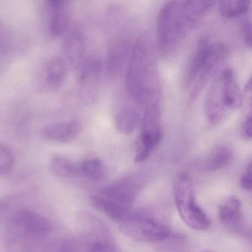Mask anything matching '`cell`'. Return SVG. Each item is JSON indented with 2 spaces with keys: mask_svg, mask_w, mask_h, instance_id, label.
I'll return each instance as SVG.
<instances>
[{
  "mask_svg": "<svg viewBox=\"0 0 252 252\" xmlns=\"http://www.w3.org/2000/svg\"><path fill=\"white\" fill-rule=\"evenodd\" d=\"M242 106V93L233 71L226 68L210 85L204 101V113L211 126L221 124L231 112Z\"/></svg>",
  "mask_w": 252,
  "mask_h": 252,
  "instance_id": "3",
  "label": "cell"
},
{
  "mask_svg": "<svg viewBox=\"0 0 252 252\" xmlns=\"http://www.w3.org/2000/svg\"><path fill=\"white\" fill-rule=\"evenodd\" d=\"M233 151L227 145L215 147L207 154L200 164L201 170L205 172H216L227 167L233 159Z\"/></svg>",
  "mask_w": 252,
  "mask_h": 252,
  "instance_id": "15",
  "label": "cell"
},
{
  "mask_svg": "<svg viewBox=\"0 0 252 252\" xmlns=\"http://www.w3.org/2000/svg\"><path fill=\"white\" fill-rule=\"evenodd\" d=\"M50 169L53 174L62 179L81 177L79 164L74 162L70 158L59 154L52 157Z\"/></svg>",
  "mask_w": 252,
  "mask_h": 252,
  "instance_id": "18",
  "label": "cell"
},
{
  "mask_svg": "<svg viewBox=\"0 0 252 252\" xmlns=\"http://www.w3.org/2000/svg\"><path fill=\"white\" fill-rule=\"evenodd\" d=\"M102 63L96 58L86 59L79 68L78 91L83 101L93 103L100 90L102 76Z\"/></svg>",
  "mask_w": 252,
  "mask_h": 252,
  "instance_id": "8",
  "label": "cell"
},
{
  "mask_svg": "<svg viewBox=\"0 0 252 252\" xmlns=\"http://www.w3.org/2000/svg\"><path fill=\"white\" fill-rule=\"evenodd\" d=\"M173 195L178 213L189 228L204 231L210 227V219L195 202L193 184L189 175L185 173L176 175L173 182Z\"/></svg>",
  "mask_w": 252,
  "mask_h": 252,
  "instance_id": "5",
  "label": "cell"
},
{
  "mask_svg": "<svg viewBox=\"0 0 252 252\" xmlns=\"http://www.w3.org/2000/svg\"><path fill=\"white\" fill-rule=\"evenodd\" d=\"M63 49L69 65L72 68L79 69L86 61L85 38L80 30H74L68 35L65 40Z\"/></svg>",
  "mask_w": 252,
  "mask_h": 252,
  "instance_id": "13",
  "label": "cell"
},
{
  "mask_svg": "<svg viewBox=\"0 0 252 252\" xmlns=\"http://www.w3.org/2000/svg\"><path fill=\"white\" fill-rule=\"evenodd\" d=\"M241 31H242L243 37L244 42L249 47L252 49V23L249 20L243 22L241 25Z\"/></svg>",
  "mask_w": 252,
  "mask_h": 252,
  "instance_id": "27",
  "label": "cell"
},
{
  "mask_svg": "<svg viewBox=\"0 0 252 252\" xmlns=\"http://www.w3.org/2000/svg\"><path fill=\"white\" fill-rule=\"evenodd\" d=\"M217 0H185L182 3V16L187 25L192 28L199 18Z\"/></svg>",
  "mask_w": 252,
  "mask_h": 252,
  "instance_id": "19",
  "label": "cell"
},
{
  "mask_svg": "<svg viewBox=\"0 0 252 252\" xmlns=\"http://www.w3.org/2000/svg\"><path fill=\"white\" fill-rule=\"evenodd\" d=\"M10 226L17 234L31 237L44 236L52 229L51 223L46 218L26 210H19L13 216Z\"/></svg>",
  "mask_w": 252,
  "mask_h": 252,
  "instance_id": "9",
  "label": "cell"
},
{
  "mask_svg": "<svg viewBox=\"0 0 252 252\" xmlns=\"http://www.w3.org/2000/svg\"><path fill=\"white\" fill-rule=\"evenodd\" d=\"M82 130V126L78 121L59 122L45 126L41 130L44 139L57 143H69L76 139Z\"/></svg>",
  "mask_w": 252,
  "mask_h": 252,
  "instance_id": "11",
  "label": "cell"
},
{
  "mask_svg": "<svg viewBox=\"0 0 252 252\" xmlns=\"http://www.w3.org/2000/svg\"><path fill=\"white\" fill-rule=\"evenodd\" d=\"M248 109H252V78L246 84L242 93V105Z\"/></svg>",
  "mask_w": 252,
  "mask_h": 252,
  "instance_id": "26",
  "label": "cell"
},
{
  "mask_svg": "<svg viewBox=\"0 0 252 252\" xmlns=\"http://www.w3.org/2000/svg\"><path fill=\"white\" fill-rule=\"evenodd\" d=\"M91 202L94 208L106 215L111 220L121 224L125 222L133 213L131 207L121 205L100 195L92 197Z\"/></svg>",
  "mask_w": 252,
  "mask_h": 252,
  "instance_id": "14",
  "label": "cell"
},
{
  "mask_svg": "<svg viewBox=\"0 0 252 252\" xmlns=\"http://www.w3.org/2000/svg\"><path fill=\"white\" fill-rule=\"evenodd\" d=\"M243 133L246 137L252 139V109L251 112L244 122Z\"/></svg>",
  "mask_w": 252,
  "mask_h": 252,
  "instance_id": "29",
  "label": "cell"
},
{
  "mask_svg": "<svg viewBox=\"0 0 252 252\" xmlns=\"http://www.w3.org/2000/svg\"><path fill=\"white\" fill-rule=\"evenodd\" d=\"M141 118L137 109L131 106H122L115 112V127L123 134H130L140 125Z\"/></svg>",
  "mask_w": 252,
  "mask_h": 252,
  "instance_id": "17",
  "label": "cell"
},
{
  "mask_svg": "<svg viewBox=\"0 0 252 252\" xmlns=\"http://www.w3.org/2000/svg\"><path fill=\"white\" fill-rule=\"evenodd\" d=\"M66 76V62L59 56L51 58L46 63L44 70V81L46 87L57 90L62 87Z\"/></svg>",
  "mask_w": 252,
  "mask_h": 252,
  "instance_id": "16",
  "label": "cell"
},
{
  "mask_svg": "<svg viewBox=\"0 0 252 252\" xmlns=\"http://www.w3.org/2000/svg\"><path fill=\"white\" fill-rule=\"evenodd\" d=\"M144 186L140 175H128L102 188L100 195L114 202L131 207Z\"/></svg>",
  "mask_w": 252,
  "mask_h": 252,
  "instance_id": "7",
  "label": "cell"
},
{
  "mask_svg": "<svg viewBox=\"0 0 252 252\" xmlns=\"http://www.w3.org/2000/svg\"><path fill=\"white\" fill-rule=\"evenodd\" d=\"M151 34L145 32L132 47L126 71V90L139 105L155 101L156 72Z\"/></svg>",
  "mask_w": 252,
  "mask_h": 252,
  "instance_id": "1",
  "label": "cell"
},
{
  "mask_svg": "<svg viewBox=\"0 0 252 252\" xmlns=\"http://www.w3.org/2000/svg\"><path fill=\"white\" fill-rule=\"evenodd\" d=\"M132 47L125 37H116L111 40L108 45L106 59V72L111 78L118 76L126 65L127 66Z\"/></svg>",
  "mask_w": 252,
  "mask_h": 252,
  "instance_id": "10",
  "label": "cell"
},
{
  "mask_svg": "<svg viewBox=\"0 0 252 252\" xmlns=\"http://www.w3.org/2000/svg\"><path fill=\"white\" fill-rule=\"evenodd\" d=\"M15 164L13 151L6 145L0 144V176L8 174Z\"/></svg>",
  "mask_w": 252,
  "mask_h": 252,
  "instance_id": "23",
  "label": "cell"
},
{
  "mask_svg": "<svg viewBox=\"0 0 252 252\" xmlns=\"http://www.w3.org/2000/svg\"><path fill=\"white\" fill-rule=\"evenodd\" d=\"M79 168L81 177L89 180H100L105 174L104 165L97 158H85L80 163Z\"/></svg>",
  "mask_w": 252,
  "mask_h": 252,
  "instance_id": "21",
  "label": "cell"
},
{
  "mask_svg": "<svg viewBox=\"0 0 252 252\" xmlns=\"http://www.w3.org/2000/svg\"><path fill=\"white\" fill-rule=\"evenodd\" d=\"M227 53V48L221 43H213L208 39L199 41L188 62L184 76V86L189 92V102L198 97Z\"/></svg>",
  "mask_w": 252,
  "mask_h": 252,
  "instance_id": "2",
  "label": "cell"
},
{
  "mask_svg": "<svg viewBox=\"0 0 252 252\" xmlns=\"http://www.w3.org/2000/svg\"><path fill=\"white\" fill-rule=\"evenodd\" d=\"M210 252V251H204V252Z\"/></svg>",
  "mask_w": 252,
  "mask_h": 252,
  "instance_id": "32",
  "label": "cell"
},
{
  "mask_svg": "<svg viewBox=\"0 0 252 252\" xmlns=\"http://www.w3.org/2000/svg\"><path fill=\"white\" fill-rule=\"evenodd\" d=\"M88 252H121L108 239H100L93 242L89 247Z\"/></svg>",
  "mask_w": 252,
  "mask_h": 252,
  "instance_id": "24",
  "label": "cell"
},
{
  "mask_svg": "<svg viewBox=\"0 0 252 252\" xmlns=\"http://www.w3.org/2000/svg\"><path fill=\"white\" fill-rule=\"evenodd\" d=\"M241 185L244 189L252 191V160L241 178Z\"/></svg>",
  "mask_w": 252,
  "mask_h": 252,
  "instance_id": "28",
  "label": "cell"
},
{
  "mask_svg": "<svg viewBox=\"0 0 252 252\" xmlns=\"http://www.w3.org/2000/svg\"><path fill=\"white\" fill-rule=\"evenodd\" d=\"M219 10L222 16L234 18L247 13L251 0H219Z\"/></svg>",
  "mask_w": 252,
  "mask_h": 252,
  "instance_id": "22",
  "label": "cell"
},
{
  "mask_svg": "<svg viewBox=\"0 0 252 252\" xmlns=\"http://www.w3.org/2000/svg\"><path fill=\"white\" fill-rule=\"evenodd\" d=\"M46 252H76V249L69 241H63L56 243Z\"/></svg>",
  "mask_w": 252,
  "mask_h": 252,
  "instance_id": "25",
  "label": "cell"
},
{
  "mask_svg": "<svg viewBox=\"0 0 252 252\" xmlns=\"http://www.w3.org/2000/svg\"><path fill=\"white\" fill-rule=\"evenodd\" d=\"M9 211H10V205L8 203L0 201V221L4 220V218L8 215Z\"/></svg>",
  "mask_w": 252,
  "mask_h": 252,
  "instance_id": "30",
  "label": "cell"
},
{
  "mask_svg": "<svg viewBox=\"0 0 252 252\" xmlns=\"http://www.w3.org/2000/svg\"><path fill=\"white\" fill-rule=\"evenodd\" d=\"M51 20L50 24V31L54 36L63 35L69 28L70 23V11L69 7L57 9L52 11Z\"/></svg>",
  "mask_w": 252,
  "mask_h": 252,
  "instance_id": "20",
  "label": "cell"
},
{
  "mask_svg": "<svg viewBox=\"0 0 252 252\" xmlns=\"http://www.w3.org/2000/svg\"><path fill=\"white\" fill-rule=\"evenodd\" d=\"M220 222L229 230L238 232L244 224L241 203L238 198L230 196L223 201L219 210Z\"/></svg>",
  "mask_w": 252,
  "mask_h": 252,
  "instance_id": "12",
  "label": "cell"
},
{
  "mask_svg": "<svg viewBox=\"0 0 252 252\" xmlns=\"http://www.w3.org/2000/svg\"><path fill=\"white\" fill-rule=\"evenodd\" d=\"M121 229L127 236L145 242H161L170 235L168 226L144 210H133L130 217L121 223Z\"/></svg>",
  "mask_w": 252,
  "mask_h": 252,
  "instance_id": "6",
  "label": "cell"
},
{
  "mask_svg": "<svg viewBox=\"0 0 252 252\" xmlns=\"http://www.w3.org/2000/svg\"><path fill=\"white\" fill-rule=\"evenodd\" d=\"M182 7L180 0H170L158 13L157 49L164 60H170L177 54L189 29L182 16Z\"/></svg>",
  "mask_w": 252,
  "mask_h": 252,
  "instance_id": "4",
  "label": "cell"
},
{
  "mask_svg": "<svg viewBox=\"0 0 252 252\" xmlns=\"http://www.w3.org/2000/svg\"><path fill=\"white\" fill-rule=\"evenodd\" d=\"M7 38H8V35H7V31H5L2 25H0V44L6 41Z\"/></svg>",
  "mask_w": 252,
  "mask_h": 252,
  "instance_id": "31",
  "label": "cell"
}]
</instances>
